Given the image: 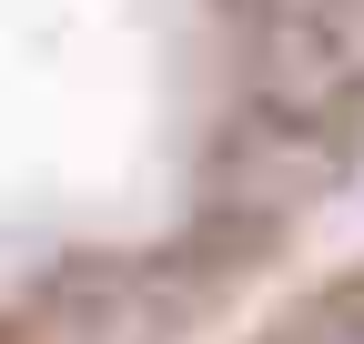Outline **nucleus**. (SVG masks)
Segmentation results:
<instances>
[{
    "instance_id": "obj_1",
    "label": "nucleus",
    "mask_w": 364,
    "mask_h": 344,
    "mask_svg": "<svg viewBox=\"0 0 364 344\" xmlns=\"http://www.w3.org/2000/svg\"><path fill=\"white\" fill-rule=\"evenodd\" d=\"M364 183V0H0V344H182Z\"/></svg>"
},
{
    "instance_id": "obj_2",
    "label": "nucleus",
    "mask_w": 364,
    "mask_h": 344,
    "mask_svg": "<svg viewBox=\"0 0 364 344\" xmlns=\"http://www.w3.org/2000/svg\"><path fill=\"white\" fill-rule=\"evenodd\" d=\"M243 344H364V264L324 274V284H304L284 314H263Z\"/></svg>"
}]
</instances>
